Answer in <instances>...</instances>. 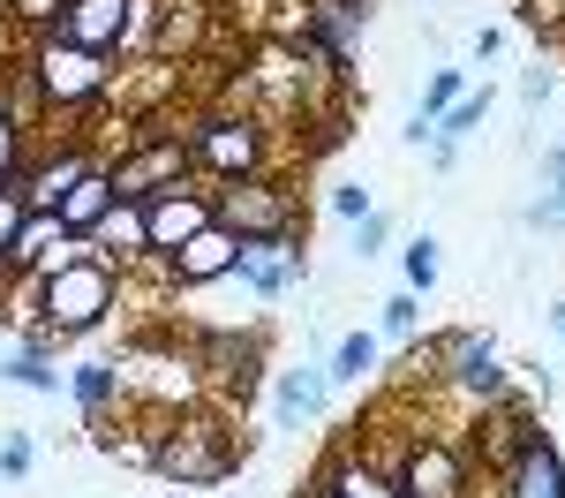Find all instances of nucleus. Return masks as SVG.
Instances as JSON below:
<instances>
[{"instance_id":"obj_1","label":"nucleus","mask_w":565,"mask_h":498,"mask_svg":"<svg viewBox=\"0 0 565 498\" xmlns=\"http://www.w3.org/2000/svg\"><path fill=\"white\" fill-rule=\"evenodd\" d=\"M242 453H249V438H234L226 415H212V407H174L159 423V438H151V468L167 484H181V491H212V484H226L242 468Z\"/></svg>"},{"instance_id":"obj_2","label":"nucleus","mask_w":565,"mask_h":498,"mask_svg":"<svg viewBox=\"0 0 565 498\" xmlns=\"http://www.w3.org/2000/svg\"><path fill=\"white\" fill-rule=\"evenodd\" d=\"M23 68H31V84H39L45 114H90V106H106L114 84H121L114 53H90V45L61 39V31H45V39L23 45Z\"/></svg>"},{"instance_id":"obj_3","label":"nucleus","mask_w":565,"mask_h":498,"mask_svg":"<svg viewBox=\"0 0 565 498\" xmlns=\"http://www.w3.org/2000/svg\"><path fill=\"white\" fill-rule=\"evenodd\" d=\"M189 167L204 181H249V174H271V129H264V114L249 106H212V114H196L189 129Z\"/></svg>"},{"instance_id":"obj_4","label":"nucleus","mask_w":565,"mask_h":498,"mask_svg":"<svg viewBox=\"0 0 565 498\" xmlns=\"http://www.w3.org/2000/svg\"><path fill=\"white\" fill-rule=\"evenodd\" d=\"M121 303V265L114 257H76V265H61L53 279H39V317L53 325V340H84L98 332L106 317Z\"/></svg>"},{"instance_id":"obj_5","label":"nucleus","mask_w":565,"mask_h":498,"mask_svg":"<svg viewBox=\"0 0 565 498\" xmlns=\"http://www.w3.org/2000/svg\"><path fill=\"white\" fill-rule=\"evenodd\" d=\"M212 220L242 242H279V234H302V189H287L279 174H249V181H218L212 189Z\"/></svg>"},{"instance_id":"obj_6","label":"nucleus","mask_w":565,"mask_h":498,"mask_svg":"<svg viewBox=\"0 0 565 498\" xmlns=\"http://www.w3.org/2000/svg\"><path fill=\"white\" fill-rule=\"evenodd\" d=\"M430 378L468 407V415H482V407H498L505 393H513V362L498 356L490 332H445V340L430 348Z\"/></svg>"},{"instance_id":"obj_7","label":"nucleus","mask_w":565,"mask_h":498,"mask_svg":"<svg viewBox=\"0 0 565 498\" xmlns=\"http://www.w3.org/2000/svg\"><path fill=\"white\" fill-rule=\"evenodd\" d=\"M385 468H392V491L399 498H476V460H468V446H452L437 431L407 438L399 460H385Z\"/></svg>"},{"instance_id":"obj_8","label":"nucleus","mask_w":565,"mask_h":498,"mask_svg":"<svg viewBox=\"0 0 565 498\" xmlns=\"http://www.w3.org/2000/svg\"><path fill=\"white\" fill-rule=\"evenodd\" d=\"M106 174H114V197H159V189H174V181H196V167H189V144H181V129H136L129 151H114L106 159Z\"/></svg>"},{"instance_id":"obj_9","label":"nucleus","mask_w":565,"mask_h":498,"mask_svg":"<svg viewBox=\"0 0 565 498\" xmlns=\"http://www.w3.org/2000/svg\"><path fill=\"white\" fill-rule=\"evenodd\" d=\"M189 370H204V385L226 401H249L264 385V332H234V325H204L189 340Z\"/></svg>"},{"instance_id":"obj_10","label":"nucleus","mask_w":565,"mask_h":498,"mask_svg":"<svg viewBox=\"0 0 565 498\" xmlns=\"http://www.w3.org/2000/svg\"><path fill=\"white\" fill-rule=\"evenodd\" d=\"M362 39H370V8H362V0H309L302 31H295L302 61H317L324 76H348V61H354Z\"/></svg>"},{"instance_id":"obj_11","label":"nucleus","mask_w":565,"mask_h":498,"mask_svg":"<svg viewBox=\"0 0 565 498\" xmlns=\"http://www.w3.org/2000/svg\"><path fill=\"white\" fill-rule=\"evenodd\" d=\"M226 279H242L257 303H287L295 287H309V250L302 234H279V242H242V257Z\"/></svg>"},{"instance_id":"obj_12","label":"nucleus","mask_w":565,"mask_h":498,"mask_svg":"<svg viewBox=\"0 0 565 498\" xmlns=\"http://www.w3.org/2000/svg\"><path fill=\"white\" fill-rule=\"evenodd\" d=\"M204 226H212V189H196V181H174V189L143 197V242H151V265L174 257L181 242L204 234Z\"/></svg>"},{"instance_id":"obj_13","label":"nucleus","mask_w":565,"mask_h":498,"mask_svg":"<svg viewBox=\"0 0 565 498\" xmlns=\"http://www.w3.org/2000/svg\"><path fill=\"white\" fill-rule=\"evenodd\" d=\"M61 39L90 45V53H129L143 39V0H68L61 8Z\"/></svg>"},{"instance_id":"obj_14","label":"nucleus","mask_w":565,"mask_h":498,"mask_svg":"<svg viewBox=\"0 0 565 498\" xmlns=\"http://www.w3.org/2000/svg\"><path fill=\"white\" fill-rule=\"evenodd\" d=\"M234 257H242V234H226V226H204V234H189L174 257H159V279L174 287V295H196V287H218L226 272H234Z\"/></svg>"},{"instance_id":"obj_15","label":"nucleus","mask_w":565,"mask_h":498,"mask_svg":"<svg viewBox=\"0 0 565 498\" xmlns=\"http://www.w3.org/2000/svg\"><path fill=\"white\" fill-rule=\"evenodd\" d=\"M90 167H98V151H90V144H53V151H39L23 174L8 181V189H15L31 212H53V204H61V197H68V189H76Z\"/></svg>"},{"instance_id":"obj_16","label":"nucleus","mask_w":565,"mask_h":498,"mask_svg":"<svg viewBox=\"0 0 565 498\" xmlns=\"http://www.w3.org/2000/svg\"><path fill=\"white\" fill-rule=\"evenodd\" d=\"M498 498H565V460L543 431H527L521 453L498 468Z\"/></svg>"},{"instance_id":"obj_17","label":"nucleus","mask_w":565,"mask_h":498,"mask_svg":"<svg viewBox=\"0 0 565 498\" xmlns=\"http://www.w3.org/2000/svg\"><path fill=\"white\" fill-rule=\"evenodd\" d=\"M324 407H332V378H324V362L279 370V393H271L279 431H309V423H324Z\"/></svg>"},{"instance_id":"obj_18","label":"nucleus","mask_w":565,"mask_h":498,"mask_svg":"<svg viewBox=\"0 0 565 498\" xmlns=\"http://www.w3.org/2000/svg\"><path fill=\"white\" fill-rule=\"evenodd\" d=\"M309 491H317V498H399V491H392V468H385V460H370L362 446L332 453L324 476H317Z\"/></svg>"},{"instance_id":"obj_19","label":"nucleus","mask_w":565,"mask_h":498,"mask_svg":"<svg viewBox=\"0 0 565 498\" xmlns=\"http://www.w3.org/2000/svg\"><path fill=\"white\" fill-rule=\"evenodd\" d=\"M90 250H98V257H114V265H151V242H143V204H136V197H114V212L98 220Z\"/></svg>"},{"instance_id":"obj_20","label":"nucleus","mask_w":565,"mask_h":498,"mask_svg":"<svg viewBox=\"0 0 565 498\" xmlns=\"http://www.w3.org/2000/svg\"><path fill=\"white\" fill-rule=\"evenodd\" d=\"M68 393H76L90 431H106L114 401H129V378H121V362H76V370H68Z\"/></svg>"},{"instance_id":"obj_21","label":"nucleus","mask_w":565,"mask_h":498,"mask_svg":"<svg viewBox=\"0 0 565 498\" xmlns=\"http://www.w3.org/2000/svg\"><path fill=\"white\" fill-rule=\"evenodd\" d=\"M53 212H61V226H68L76 242H90V234H98V220L114 212V174H106V159H98V167H90V174L76 181V189H68Z\"/></svg>"},{"instance_id":"obj_22","label":"nucleus","mask_w":565,"mask_h":498,"mask_svg":"<svg viewBox=\"0 0 565 498\" xmlns=\"http://www.w3.org/2000/svg\"><path fill=\"white\" fill-rule=\"evenodd\" d=\"M370 370H377V332H348V340L324 356V378H332V393H340V385H362Z\"/></svg>"},{"instance_id":"obj_23","label":"nucleus","mask_w":565,"mask_h":498,"mask_svg":"<svg viewBox=\"0 0 565 498\" xmlns=\"http://www.w3.org/2000/svg\"><path fill=\"white\" fill-rule=\"evenodd\" d=\"M23 167H31V121H23V114L8 106V91H0V189L23 174Z\"/></svg>"},{"instance_id":"obj_24","label":"nucleus","mask_w":565,"mask_h":498,"mask_svg":"<svg viewBox=\"0 0 565 498\" xmlns=\"http://www.w3.org/2000/svg\"><path fill=\"white\" fill-rule=\"evenodd\" d=\"M0 385H31V393H61V370H53V356H31V348H8V356H0Z\"/></svg>"},{"instance_id":"obj_25","label":"nucleus","mask_w":565,"mask_h":498,"mask_svg":"<svg viewBox=\"0 0 565 498\" xmlns=\"http://www.w3.org/2000/svg\"><path fill=\"white\" fill-rule=\"evenodd\" d=\"M482 114H490V84H482V91H460V98L437 114V136H445V144H468V136L482 129Z\"/></svg>"},{"instance_id":"obj_26","label":"nucleus","mask_w":565,"mask_h":498,"mask_svg":"<svg viewBox=\"0 0 565 498\" xmlns=\"http://www.w3.org/2000/svg\"><path fill=\"white\" fill-rule=\"evenodd\" d=\"M61 8H68V0H0L8 31H23V39H45V31H61Z\"/></svg>"},{"instance_id":"obj_27","label":"nucleus","mask_w":565,"mask_h":498,"mask_svg":"<svg viewBox=\"0 0 565 498\" xmlns=\"http://www.w3.org/2000/svg\"><path fill=\"white\" fill-rule=\"evenodd\" d=\"M415 325H423V295H415V287H399V295L377 303V332H385V340H415Z\"/></svg>"},{"instance_id":"obj_28","label":"nucleus","mask_w":565,"mask_h":498,"mask_svg":"<svg viewBox=\"0 0 565 498\" xmlns=\"http://www.w3.org/2000/svg\"><path fill=\"white\" fill-rule=\"evenodd\" d=\"M399 272H407L415 295H430V287H437V242H430V234H415V242L399 250Z\"/></svg>"},{"instance_id":"obj_29","label":"nucleus","mask_w":565,"mask_h":498,"mask_svg":"<svg viewBox=\"0 0 565 498\" xmlns=\"http://www.w3.org/2000/svg\"><path fill=\"white\" fill-rule=\"evenodd\" d=\"M521 226H527V234H565V181H558V189H543V197H527Z\"/></svg>"},{"instance_id":"obj_30","label":"nucleus","mask_w":565,"mask_h":498,"mask_svg":"<svg viewBox=\"0 0 565 498\" xmlns=\"http://www.w3.org/2000/svg\"><path fill=\"white\" fill-rule=\"evenodd\" d=\"M324 204H332V220H348V226H354V220H370V212H377V189H362V181H340Z\"/></svg>"},{"instance_id":"obj_31","label":"nucleus","mask_w":565,"mask_h":498,"mask_svg":"<svg viewBox=\"0 0 565 498\" xmlns=\"http://www.w3.org/2000/svg\"><path fill=\"white\" fill-rule=\"evenodd\" d=\"M460 91H468V76H460V68H437V76H430V91H423V106H415V114H423V121H437V114H445V106H452Z\"/></svg>"},{"instance_id":"obj_32","label":"nucleus","mask_w":565,"mask_h":498,"mask_svg":"<svg viewBox=\"0 0 565 498\" xmlns=\"http://www.w3.org/2000/svg\"><path fill=\"white\" fill-rule=\"evenodd\" d=\"M392 242V212L385 204H377V212H370V220H354V257H362V265H370V257H377V250H385Z\"/></svg>"},{"instance_id":"obj_33","label":"nucleus","mask_w":565,"mask_h":498,"mask_svg":"<svg viewBox=\"0 0 565 498\" xmlns=\"http://www.w3.org/2000/svg\"><path fill=\"white\" fill-rule=\"evenodd\" d=\"M551 91H558V68H551V61L521 68V106H527V114H543V98H551Z\"/></svg>"},{"instance_id":"obj_34","label":"nucleus","mask_w":565,"mask_h":498,"mask_svg":"<svg viewBox=\"0 0 565 498\" xmlns=\"http://www.w3.org/2000/svg\"><path fill=\"white\" fill-rule=\"evenodd\" d=\"M23 212H31V204H23L15 189H0V272H8V250H15V234H23Z\"/></svg>"},{"instance_id":"obj_35","label":"nucleus","mask_w":565,"mask_h":498,"mask_svg":"<svg viewBox=\"0 0 565 498\" xmlns=\"http://www.w3.org/2000/svg\"><path fill=\"white\" fill-rule=\"evenodd\" d=\"M31 460H39V453H31L23 431H8V438H0V476H8V484H15V476H31Z\"/></svg>"},{"instance_id":"obj_36","label":"nucleus","mask_w":565,"mask_h":498,"mask_svg":"<svg viewBox=\"0 0 565 498\" xmlns=\"http://www.w3.org/2000/svg\"><path fill=\"white\" fill-rule=\"evenodd\" d=\"M558 181H565V136L535 159V197H543V189H558Z\"/></svg>"},{"instance_id":"obj_37","label":"nucleus","mask_w":565,"mask_h":498,"mask_svg":"<svg viewBox=\"0 0 565 498\" xmlns=\"http://www.w3.org/2000/svg\"><path fill=\"white\" fill-rule=\"evenodd\" d=\"M430 167H437V174H452V167H460V144H445V136H437V144H430Z\"/></svg>"},{"instance_id":"obj_38","label":"nucleus","mask_w":565,"mask_h":498,"mask_svg":"<svg viewBox=\"0 0 565 498\" xmlns=\"http://www.w3.org/2000/svg\"><path fill=\"white\" fill-rule=\"evenodd\" d=\"M0 53H8V15H0Z\"/></svg>"}]
</instances>
